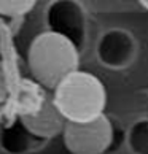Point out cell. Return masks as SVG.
<instances>
[{
    "label": "cell",
    "mask_w": 148,
    "mask_h": 154,
    "mask_svg": "<svg viewBox=\"0 0 148 154\" xmlns=\"http://www.w3.org/2000/svg\"><path fill=\"white\" fill-rule=\"evenodd\" d=\"M27 64L33 81L43 89L54 91L67 76L78 70L80 54L72 38L61 32L48 30L32 40Z\"/></svg>",
    "instance_id": "obj_1"
},
{
    "label": "cell",
    "mask_w": 148,
    "mask_h": 154,
    "mask_svg": "<svg viewBox=\"0 0 148 154\" xmlns=\"http://www.w3.org/2000/svg\"><path fill=\"white\" fill-rule=\"evenodd\" d=\"M46 92L38 83L32 79H22L19 86V103H18V113L19 116H27L38 111L42 108Z\"/></svg>",
    "instance_id": "obj_5"
},
{
    "label": "cell",
    "mask_w": 148,
    "mask_h": 154,
    "mask_svg": "<svg viewBox=\"0 0 148 154\" xmlns=\"http://www.w3.org/2000/svg\"><path fill=\"white\" fill-rule=\"evenodd\" d=\"M22 125L29 130L32 135L38 138H54L65 129V118L58 110L53 95H48L45 99L42 108L38 111L27 116H19Z\"/></svg>",
    "instance_id": "obj_4"
},
{
    "label": "cell",
    "mask_w": 148,
    "mask_h": 154,
    "mask_svg": "<svg viewBox=\"0 0 148 154\" xmlns=\"http://www.w3.org/2000/svg\"><path fill=\"white\" fill-rule=\"evenodd\" d=\"M53 100L67 122H88L104 115L107 91L96 75L77 70L53 91Z\"/></svg>",
    "instance_id": "obj_2"
},
{
    "label": "cell",
    "mask_w": 148,
    "mask_h": 154,
    "mask_svg": "<svg viewBox=\"0 0 148 154\" xmlns=\"http://www.w3.org/2000/svg\"><path fill=\"white\" fill-rule=\"evenodd\" d=\"M140 5L143 7L146 11H148V0H140Z\"/></svg>",
    "instance_id": "obj_7"
},
{
    "label": "cell",
    "mask_w": 148,
    "mask_h": 154,
    "mask_svg": "<svg viewBox=\"0 0 148 154\" xmlns=\"http://www.w3.org/2000/svg\"><path fill=\"white\" fill-rule=\"evenodd\" d=\"M62 135L72 154H104L113 141V125L102 115L88 122H67Z\"/></svg>",
    "instance_id": "obj_3"
},
{
    "label": "cell",
    "mask_w": 148,
    "mask_h": 154,
    "mask_svg": "<svg viewBox=\"0 0 148 154\" xmlns=\"http://www.w3.org/2000/svg\"><path fill=\"white\" fill-rule=\"evenodd\" d=\"M35 5V0H0V14L7 18H18L30 13Z\"/></svg>",
    "instance_id": "obj_6"
}]
</instances>
